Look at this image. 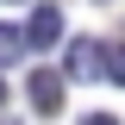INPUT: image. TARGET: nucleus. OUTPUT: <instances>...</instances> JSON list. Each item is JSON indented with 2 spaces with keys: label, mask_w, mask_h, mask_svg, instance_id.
<instances>
[{
  "label": "nucleus",
  "mask_w": 125,
  "mask_h": 125,
  "mask_svg": "<svg viewBox=\"0 0 125 125\" xmlns=\"http://www.w3.org/2000/svg\"><path fill=\"white\" fill-rule=\"evenodd\" d=\"M25 100H31V113H38V119H56V113H62V75L38 69V75L25 81Z\"/></svg>",
  "instance_id": "1"
},
{
  "label": "nucleus",
  "mask_w": 125,
  "mask_h": 125,
  "mask_svg": "<svg viewBox=\"0 0 125 125\" xmlns=\"http://www.w3.org/2000/svg\"><path fill=\"white\" fill-rule=\"evenodd\" d=\"M62 75H69V81H88V75H106V50L94 44V38H75V44H69V62H62Z\"/></svg>",
  "instance_id": "2"
},
{
  "label": "nucleus",
  "mask_w": 125,
  "mask_h": 125,
  "mask_svg": "<svg viewBox=\"0 0 125 125\" xmlns=\"http://www.w3.org/2000/svg\"><path fill=\"white\" fill-rule=\"evenodd\" d=\"M25 38H31V50H50V44H62V13L50 6V0H38V6H31V19H25Z\"/></svg>",
  "instance_id": "3"
},
{
  "label": "nucleus",
  "mask_w": 125,
  "mask_h": 125,
  "mask_svg": "<svg viewBox=\"0 0 125 125\" xmlns=\"http://www.w3.org/2000/svg\"><path fill=\"white\" fill-rule=\"evenodd\" d=\"M25 50H31V38H25V31H19V25H0V69H6V62H19Z\"/></svg>",
  "instance_id": "4"
},
{
  "label": "nucleus",
  "mask_w": 125,
  "mask_h": 125,
  "mask_svg": "<svg viewBox=\"0 0 125 125\" xmlns=\"http://www.w3.org/2000/svg\"><path fill=\"white\" fill-rule=\"evenodd\" d=\"M106 81L125 88V44H106Z\"/></svg>",
  "instance_id": "5"
},
{
  "label": "nucleus",
  "mask_w": 125,
  "mask_h": 125,
  "mask_svg": "<svg viewBox=\"0 0 125 125\" xmlns=\"http://www.w3.org/2000/svg\"><path fill=\"white\" fill-rule=\"evenodd\" d=\"M81 125H119V119H113V113H88Z\"/></svg>",
  "instance_id": "6"
},
{
  "label": "nucleus",
  "mask_w": 125,
  "mask_h": 125,
  "mask_svg": "<svg viewBox=\"0 0 125 125\" xmlns=\"http://www.w3.org/2000/svg\"><path fill=\"white\" fill-rule=\"evenodd\" d=\"M100 6H113V0H100Z\"/></svg>",
  "instance_id": "7"
},
{
  "label": "nucleus",
  "mask_w": 125,
  "mask_h": 125,
  "mask_svg": "<svg viewBox=\"0 0 125 125\" xmlns=\"http://www.w3.org/2000/svg\"><path fill=\"white\" fill-rule=\"evenodd\" d=\"M0 100H6V88H0Z\"/></svg>",
  "instance_id": "8"
}]
</instances>
